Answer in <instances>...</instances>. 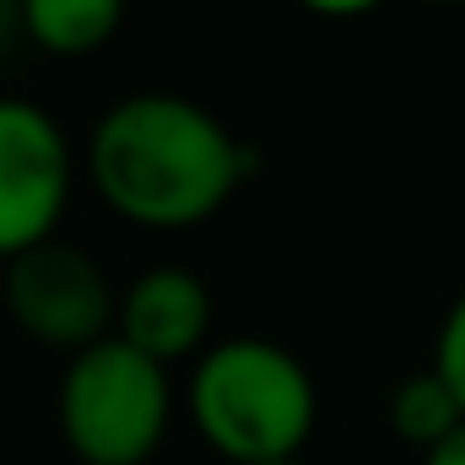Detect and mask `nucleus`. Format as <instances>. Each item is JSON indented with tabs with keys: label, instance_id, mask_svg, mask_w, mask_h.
I'll use <instances>...</instances> for the list:
<instances>
[{
	"label": "nucleus",
	"instance_id": "12",
	"mask_svg": "<svg viewBox=\"0 0 465 465\" xmlns=\"http://www.w3.org/2000/svg\"><path fill=\"white\" fill-rule=\"evenodd\" d=\"M265 465H303V460H298V455H292V460H265Z\"/></svg>",
	"mask_w": 465,
	"mask_h": 465
},
{
	"label": "nucleus",
	"instance_id": "9",
	"mask_svg": "<svg viewBox=\"0 0 465 465\" xmlns=\"http://www.w3.org/2000/svg\"><path fill=\"white\" fill-rule=\"evenodd\" d=\"M433 373L455 390V401H460V411H465V292L455 298V309H450V314H444V325H439Z\"/></svg>",
	"mask_w": 465,
	"mask_h": 465
},
{
	"label": "nucleus",
	"instance_id": "5",
	"mask_svg": "<svg viewBox=\"0 0 465 465\" xmlns=\"http://www.w3.org/2000/svg\"><path fill=\"white\" fill-rule=\"evenodd\" d=\"M76 157L60 119L27 98H0V260L49 243L71 206Z\"/></svg>",
	"mask_w": 465,
	"mask_h": 465
},
{
	"label": "nucleus",
	"instance_id": "7",
	"mask_svg": "<svg viewBox=\"0 0 465 465\" xmlns=\"http://www.w3.org/2000/svg\"><path fill=\"white\" fill-rule=\"evenodd\" d=\"M27 38L49 54H93L104 49L124 22V0H22L16 5Z\"/></svg>",
	"mask_w": 465,
	"mask_h": 465
},
{
	"label": "nucleus",
	"instance_id": "10",
	"mask_svg": "<svg viewBox=\"0 0 465 465\" xmlns=\"http://www.w3.org/2000/svg\"><path fill=\"white\" fill-rule=\"evenodd\" d=\"M422 465H465V422L444 439V444H433V450L422 455Z\"/></svg>",
	"mask_w": 465,
	"mask_h": 465
},
{
	"label": "nucleus",
	"instance_id": "3",
	"mask_svg": "<svg viewBox=\"0 0 465 465\" xmlns=\"http://www.w3.org/2000/svg\"><path fill=\"white\" fill-rule=\"evenodd\" d=\"M60 439L82 465H146L173 417L168 368L104 336L98 347L76 351L60 373Z\"/></svg>",
	"mask_w": 465,
	"mask_h": 465
},
{
	"label": "nucleus",
	"instance_id": "8",
	"mask_svg": "<svg viewBox=\"0 0 465 465\" xmlns=\"http://www.w3.org/2000/svg\"><path fill=\"white\" fill-rule=\"evenodd\" d=\"M390 422H395V433L406 439V444H417L422 455L433 450V444H444L455 428L465 422L460 401H455V390L428 368V373H411L395 395H390Z\"/></svg>",
	"mask_w": 465,
	"mask_h": 465
},
{
	"label": "nucleus",
	"instance_id": "1",
	"mask_svg": "<svg viewBox=\"0 0 465 465\" xmlns=\"http://www.w3.org/2000/svg\"><path fill=\"white\" fill-rule=\"evenodd\" d=\"M254 168L249 146L212 109L179 93H130L93 124L87 179L135 228H195L217 217Z\"/></svg>",
	"mask_w": 465,
	"mask_h": 465
},
{
	"label": "nucleus",
	"instance_id": "4",
	"mask_svg": "<svg viewBox=\"0 0 465 465\" xmlns=\"http://www.w3.org/2000/svg\"><path fill=\"white\" fill-rule=\"evenodd\" d=\"M5 309L22 336L76 357V351L98 347L104 336H114L119 292L87 249L49 238L5 260Z\"/></svg>",
	"mask_w": 465,
	"mask_h": 465
},
{
	"label": "nucleus",
	"instance_id": "2",
	"mask_svg": "<svg viewBox=\"0 0 465 465\" xmlns=\"http://www.w3.org/2000/svg\"><path fill=\"white\" fill-rule=\"evenodd\" d=\"M195 433L232 465L292 460L320 417L309 368L276 341L228 336L206 347L184 390Z\"/></svg>",
	"mask_w": 465,
	"mask_h": 465
},
{
	"label": "nucleus",
	"instance_id": "6",
	"mask_svg": "<svg viewBox=\"0 0 465 465\" xmlns=\"http://www.w3.org/2000/svg\"><path fill=\"white\" fill-rule=\"evenodd\" d=\"M114 336L124 347H135L152 362H184L201 357L212 336V287L184 271V265H152L141 271L124 298H119Z\"/></svg>",
	"mask_w": 465,
	"mask_h": 465
},
{
	"label": "nucleus",
	"instance_id": "11",
	"mask_svg": "<svg viewBox=\"0 0 465 465\" xmlns=\"http://www.w3.org/2000/svg\"><path fill=\"white\" fill-rule=\"evenodd\" d=\"M298 5H309V11H320V16H362V11H373V5H384V0H298Z\"/></svg>",
	"mask_w": 465,
	"mask_h": 465
}]
</instances>
